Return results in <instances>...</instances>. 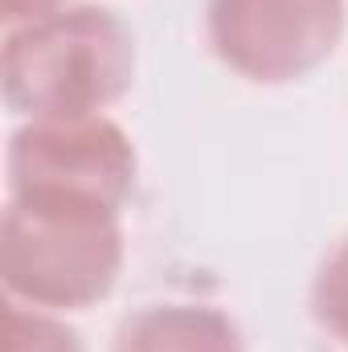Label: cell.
<instances>
[{"label": "cell", "mask_w": 348, "mask_h": 352, "mask_svg": "<svg viewBox=\"0 0 348 352\" xmlns=\"http://www.w3.org/2000/svg\"><path fill=\"white\" fill-rule=\"evenodd\" d=\"M345 37V0H205L213 58L254 87L316 74Z\"/></svg>", "instance_id": "cell-4"}, {"label": "cell", "mask_w": 348, "mask_h": 352, "mask_svg": "<svg viewBox=\"0 0 348 352\" xmlns=\"http://www.w3.org/2000/svg\"><path fill=\"white\" fill-rule=\"evenodd\" d=\"M0 352H87L83 336L58 316L41 307H25L4 299V349Z\"/></svg>", "instance_id": "cell-6"}, {"label": "cell", "mask_w": 348, "mask_h": 352, "mask_svg": "<svg viewBox=\"0 0 348 352\" xmlns=\"http://www.w3.org/2000/svg\"><path fill=\"white\" fill-rule=\"evenodd\" d=\"M8 197L83 201V205H127L135 188V144L107 119H25L8 140Z\"/></svg>", "instance_id": "cell-3"}, {"label": "cell", "mask_w": 348, "mask_h": 352, "mask_svg": "<svg viewBox=\"0 0 348 352\" xmlns=\"http://www.w3.org/2000/svg\"><path fill=\"white\" fill-rule=\"evenodd\" d=\"M135 82V37L98 4L4 33L0 87L21 119H83L115 107Z\"/></svg>", "instance_id": "cell-1"}, {"label": "cell", "mask_w": 348, "mask_h": 352, "mask_svg": "<svg viewBox=\"0 0 348 352\" xmlns=\"http://www.w3.org/2000/svg\"><path fill=\"white\" fill-rule=\"evenodd\" d=\"M123 213L83 201L8 197L0 226L4 299L41 311H87L123 274Z\"/></svg>", "instance_id": "cell-2"}, {"label": "cell", "mask_w": 348, "mask_h": 352, "mask_svg": "<svg viewBox=\"0 0 348 352\" xmlns=\"http://www.w3.org/2000/svg\"><path fill=\"white\" fill-rule=\"evenodd\" d=\"M312 316L348 352V234L324 254V263L312 278Z\"/></svg>", "instance_id": "cell-7"}, {"label": "cell", "mask_w": 348, "mask_h": 352, "mask_svg": "<svg viewBox=\"0 0 348 352\" xmlns=\"http://www.w3.org/2000/svg\"><path fill=\"white\" fill-rule=\"evenodd\" d=\"M74 0H0V21H4V33H12V29H25V25L58 16Z\"/></svg>", "instance_id": "cell-8"}, {"label": "cell", "mask_w": 348, "mask_h": 352, "mask_svg": "<svg viewBox=\"0 0 348 352\" xmlns=\"http://www.w3.org/2000/svg\"><path fill=\"white\" fill-rule=\"evenodd\" d=\"M111 352H246L242 328L213 303H152L119 320Z\"/></svg>", "instance_id": "cell-5"}]
</instances>
